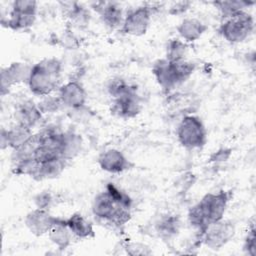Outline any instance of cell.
<instances>
[{"mask_svg":"<svg viewBox=\"0 0 256 256\" xmlns=\"http://www.w3.org/2000/svg\"><path fill=\"white\" fill-rule=\"evenodd\" d=\"M229 199V193L224 190L207 193L190 208L188 212L190 225L202 235L209 224L223 219Z\"/></svg>","mask_w":256,"mask_h":256,"instance_id":"obj_1","label":"cell"},{"mask_svg":"<svg viewBox=\"0 0 256 256\" xmlns=\"http://www.w3.org/2000/svg\"><path fill=\"white\" fill-rule=\"evenodd\" d=\"M62 64L57 58H46L31 66L28 78L30 91L37 96L51 95L60 87Z\"/></svg>","mask_w":256,"mask_h":256,"instance_id":"obj_2","label":"cell"},{"mask_svg":"<svg viewBox=\"0 0 256 256\" xmlns=\"http://www.w3.org/2000/svg\"><path fill=\"white\" fill-rule=\"evenodd\" d=\"M179 143L187 149L201 148L207 141V131L202 120L195 115H185L177 126Z\"/></svg>","mask_w":256,"mask_h":256,"instance_id":"obj_3","label":"cell"},{"mask_svg":"<svg viewBox=\"0 0 256 256\" xmlns=\"http://www.w3.org/2000/svg\"><path fill=\"white\" fill-rule=\"evenodd\" d=\"M253 29V17L244 10L224 19L218 31L226 41L230 43H240L250 36Z\"/></svg>","mask_w":256,"mask_h":256,"instance_id":"obj_4","label":"cell"},{"mask_svg":"<svg viewBox=\"0 0 256 256\" xmlns=\"http://www.w3.org/2000/svg\"><path fill=\"white\" fill-rule=\"evenodd\" d=\"M235 234V225L230 220L221 219L207 226L203 235L202 242L210 249H220L226 245Z\"/></svg>","mask_w":256,"mask_h":256,"instance_id":"obj_5","label":"cell"},{"mask_svg":"<svg viewBox=\"0 0 256 256\" xmlns=\"http://www.w3.org/2000/svg\"><path fill=\"white\" fill-rule=\"evenodd\" d=\"M152 9L150 6L143 5L129 11L124 17L121 32L132 35L141 36L146 33L151 21Z\"/></svg>","mask_w":256,"mask_h":256,"instance_id":"obj_6","label":"cell"},{"mask_svg":"<svg viewBox=\"0 0 256 256\" xmlns=\"http://www.w3.org/2000/svg\"><path fill=\"white\" fill-rule=\"evenodd\" d=\"M58 97L64 107L70 109H80L85 106L87 94L84 87L77 80H71L58 89Z\"/></svg>","mask_w":256,"mask_h":256,"instance_id":"obj_7","label":"cell"},{"mask_svg":"<svg viewBox=\"0 0 256 256\" xmlns=\"http://www.w3.org/2000/svg\"><path fill=\"white\" fill-rule=\"evenodd\" d=\"M60 217H55L48 210L34 208L25 217V225L28 230L36 235L42 236L47 234L52 226L59 220Z\"/></svg>","mask_w":256,"mask_h":256,"instance_id":"obj_8","label":"cell"},{"mask_svg":"<svg viewBox=\"0 0 256 256\" xmlns=\"http://www.w3.org/2000/svg\"><path fill=\"white\" fill-rule=\"evenodd\" d=\"M98 165L108 173L118 174L132 168L133 164L130 160L118 149H107L98 157Z\"/></svg>","mask_w":256,"mask_h":256,"instance_id":"obj_9","label":"cell"},{"mask_svg":"<svg viewBox=\"0 0 256 256\" xmlns=\"http://www.w3.org/2000/svg\"><path fill=\"white\" fill-rule=\"evenodd\" d=\"M31 66L21 62L11 63L1 70V92L2 95L8 93L9 89L18 83L28 82Z\"/></svg>","mask_w":256,"mask_h":256,"instance_id":"obj_10","label":"cell"},{"mask_svg":"<svg viewBox=\"0 0 256 256\" xmlns=\"http://www.w3.org/2000/svg\"><path fill=\"white\" fill-rule=\"evenodd\" d=\"M141 102L135 93L113 99L111 113L119 118H133L141 112Z\"/></svg>","mask_w":256,"mask_h":256,"instance_id":"obj_11","label":"cell"},{"mask_svg":"<svg viewBox=\"0 0 256 256\" xmlns=\"http://www.w3.org/2000/svg\"><path fill=\"white\" fill-rule=\"evenodd\" d=\"M33 135L32 129L15 123L8 129H2L0 135L1 149L11 148L12 150L22 145Z\"/></svg>","mask_w":256,"mask_h":256,"instance_id":"obj_12","label":"cell"},{"mask_svg":"<svg viewBox=\"0 0 256 256\" xmlns=\"http://www.w3.org/2000/svg\"><path fill=\"white\" fill-rule=\"evenodd\" d=\"M43 113L40 111L37 104L31 100H25L16 106L14 111L15 123L34 128L42 119Z\"/></svg>","mask_w":256,"mask_h":256,"instance_id":"obj_13","label":"cell"},{"mask_svg":"<svg viewBox=\"0 0 256 256\" xmlns=\"http://www.w3.org/2000/svg\"><path fill=\"white\" fill-rule=\"evenodd\" d=\"M103 21V23L114 29L122 26L124 17L121 6L116 2H96L93 6Z\"/></svg>","mask_w":256,"mask_h":256,"instance_id":"obj_14","label":"cell"},{"mask_svg":"<svg viewBox=\"0 0 256 256\" xmlns=\"http://www.w3.org/2000/svg\"><path fill=\"white\" fill-rule=\"evenodd\" d=\"M119 207L121 206L117 205L110 194L105 190L95 196L92 202V213L99 220L108 222Z\"/></svg>","mask_w":256,"mask_h":256,"instance_id":"obj_15","label":"cell"},{"mask_svg":"<svg viewBox=\"0 0 256 256\" xmlns=\"http://www.w3.org/2000/svg\"><path fill=\"white\" fill-rule=\"evenodd\" d=\"M152 73L157 83L163 89H171L179 85V82L172 68V65L166 58L160 59L154 63L152 68Z\"/></svg>","mask_w":256,"mask_h":256,"instance_id":"obj_16","label":"cell"},{"mask_svg":"<svg viewBox=\"0 0 256 256\" xmlns=\"http://www.w3.org/2000/svg\"><path fill=\"white\" fill-rule=\"evenodd\" d=\"M207 30V26L196 18H185L177 26V31L184 42H193L199 39Z\"/></svg>","mask_w":256,"mask_h":256,"instance_id":"obj_17","label":"cell"},{"mask_svg":"<svg viewBox=\"0 0 256 256\" xmlns=\"http://www.w3.org/2000/svg\"><path fill=\"white\" fill-rule=\"evenodd\" d=\"M65 223L74 235L80 239L94 237V229L92 223L80 213H74L68 218H65Z\"/></svg>","mask_w":256,"mask_h":256,"instance_id":"obj_18","label":"cell"},{"mask_svg":"<svg viewBox=\"0 0 256 256\" xmlns=\"http://www.w3.org/2000/svg\"><path fill=\"white\" fill-rule=\"evenodd\" d=\"M82 149V138L79 134L72 130L64 131L62 134L60 153L61 157L69 161L76 157Z\"/></svg>","mask_w":256,"mask_h":256,"instance_id":"obj_19","label":"cell"},{"mask_svg":"<svg viewBox=\"0 0 256 256\" xmlns=\"http://www.w3.org/2000/svg\"><path fill=\"white\" fill-rule=\"evenodd\" d=\"M47 234L50 241L58 249H65L70 246L74 237L65 223V218H59V220L52 226Z\"/></svg>","mask_w":256,"mask_h":256,"instance_id":"obj_20","label":"cell"},{"mask_svg":"<svg viewBox=\"0 0 256 256\" xmlns=\"http://www.w3.org/2000/svg\"><path fill=\"white\" fill-rule=\"evenodd\" d=\"M41 145V138L39 132L36 134H33L26 142H24L22 145L19 147L15 148L12 150L11 154V159L13 163L30 159V158H35L36 153Z\"/></svg>","mask_w":256,"mask_h":256,"instance_id":"obj_21","label":"cell"},{"mask_svg":"<svg viewBox=\"0 0 256 256\" xmlns=\"http://www.w3.org/2000/svg\"><path fill=\"white\" fill-rule=\"evenodd\" d=\"M180 219L176 215L162 216L156 223V232L162 239L169 240L176 236L180 230Z\"/></svg>","mask_w":256,"mask_h":256,"instance_id":"obj_22","label":"cell"},{"mask_svg":"<svg viewBox=\"0 0 256 256\" xmlns=\"http://www.w3.org/2000/svg\"><path fill=\"white\" fill-rule=\"evenodd\" d=\"M35 20L36 15L21 13L11 9L8 17L6 19H2V24H6V26L12 30L19 31L32 27Z\"/></svg>","mask_w":256,"mask_h":256,"instance_id":"obj_23","label":"cell"},{"mask_svg":"<svg viewBox=\"0 0 256 256\" xmlns=\"http://www.w3.org/2000/svg\"><path fill=\"white\" fill-rule=\"evenodd\" d=\"M66 160L63 158H54L40 162L39 174L37 180L54 179L58 177L65 169Z\"/></svg>","mask_w":256,"mask_h":256,"instance_id":"obj_24","label":"cell"},{"mask_svg":"<svg viewBox=\"0 0 256 256\" xmlns=\"http://www.w3.org/2000/svg\"><path fill=\"white\" fill-rule=\"evenodd\" d=\"M67 17L72 23L78 26H85L89 23L90 14L89 11L77 2H68L64 3Z\"/></svg>","mask_w":256,"mask_h":256,"instance_id":"obj_25","label":"cell"},{"mask_svg":"<svg viewBox=\"0 0 256 256\" xmlns=\"http://www.w3.org/2000/svg\"><path fill=\"white\" fill-rule=\"evenodd\" d=\"M253 2L246 1H216L213 5L219 10L223 19L229 18L241 11H244L247 7L253 5Z\"/></svg>","mask_w":256,"mask_h":256,"instance_id":"obj_26","label":"cell"},{"mask_svg":"<svg viewBox=\"0 0 256 256\" xmlns=\"http://www.w3.org/2000/svg\"><path fill=\"white\" fill-rule=\"evenodd\" d=\"M40 168V161L36 158H30L26 160H22L16 163H13L12 172L15 175H24L29 176L37 180Z\"/></svg>","mask_w":256,"mask_h":256,"instance_id":"obj_27","label":"cell"},{"mask_svg":"<svg viewBox=\"0 0 256 256\" xmlns=\"http://www.w3.org/2000/svg\"><path fill=\"white\" fill-rule=\"evenodd\" d=\"M187 52V44L186 42L180 39H171L169 40L166 48V59L170 62L179 61L185 59V55Z\"/></svg>","mask_w":256,"mask_h":256,"instance_id":"obj_28","label":"cell"},{"mask_svg":"<svg viewBox=\"0 0 256 256\" xmlns=\"http://www.w3.org/2000/svg\"><path fill=\"white\" fill-rule=\"evenodd\" d=\"M107 90L113 99L136 92V88L122 78H114L110 80Z\"/></svg>","mask_w":256,"mask_h":256,"instance_id":"obj_29","label":"cell"},{"mask_svg":"<svg viewBox=\"0 0 256 256\" xmlns=\"http://www.w3.org/2000/svg\"><path fill=\"white\" fill-rule=\"evenodd\" d=\"M170 62V61H169ZM172 65V68L175 72V75L177 77V80L179 84L185 82L187 79L190 78V76L193 74V72L196 69V66L193 62L187 61L186 59H182L179 61L170 62Z\"/></svg>","mask_w":256,"mask_h":256,"instance_id":"obj_30","label":"cell"},{"mask_svg":"<svg viewBox=\"0 0 256 256\" xmlns=\"http://www.w3.org/2000/svg\"><path fill=\"white\" fill-rule=\"evenodd\" d=\"M110 196L112 197V199L115 201V203L121 207H125L128 209H131L132 206V199L130 198V196L125 193L123 190H121L119 187H117L115 184L113 183H108L106 185V189H105Z\"/></svg>","mask_w":256,"mask_h":256,"instance_id":"obj_31","label":"cell"},{"mask_svg":"<svg viewBox=\"0 0 256 256\" xmlns=\"http://www.w3.org/2000/svg\"><path fill=\"white\" fill-rule=\"evenodd\" d=\"M37 105L43 114L56 112L63 106L58 95L57 96H52V95L44 96V97H42L41 101Z\"/></svg>","mask_w":256,"mask_h":256,"instance_id":"obj_32","label":"cell"},{"mask_svg":"<svg viewBox=\"0 0 256 256\" xmlns=\"http://www.w3.org/2000/svg\"><path fill=\"white\" fill-rule=\"evenodd\" d=\"M11 9L21 13L37 15L38 4L36 1H33V0H18L12 3Z\"/></svg>","mask_w":256,"mask_h":256,"instance_id":"obj_33","label":"cell"},{"mask_svg":"<svg viewBox=\"0 0 256 256\" xmlns=\"http://www.w3.org/2000/svg\"><path fill=\"white\" fill-rule=\"evenodd\" d=\"M256 237H255V227H254V223L251 224L250 228L248 229V232L245 236L244 239V244H243V249L244 251L253 256L255 255V247H256V243H255Z\"/></svg>","mask_w":256,"mask_h":256,"instance_id":"obj_34","label":"cell"},{"mask_svg":"<svg viewBox=\"0 0 256 256\" xmlns=\"http://www.w3.org/2000/svg\"><path fill=\"white\" fill-rule=\"evenodd\" d=\"M52 202H53V197H52L51 193L48 191L39 192L34 197L35 207L39 208V209L48 210L50 208V206L52 205Z\"/></svg>","mask_w":256,"mask_h":256,"instance_id":"obj_35","label":"cell"},{"mask_svg":"<svg viewBox=\"0 0 256 256\" xmlns=\"http://www.w3.org/2000/svg\"><path fill=\"white\" fill-rule=\"evenodd\" d=\"M127 253L130 255H147L150 254V250L143 244L140 243H127L125 246Z\"/></svg>","mask_w":256,"mask_h":256,"instance_id":"obj_36","label":"cell"},{"mask_svg":"<svg viewBox=\"0 0 256 256\" xmlns=\"http://www.w3.org/2000/svg\"><path fill=\"white\" fill-rule=\"evenodd\" d=\"M230 155H231V149H229V148H220L211 155L210 161H212V162H224V161L228 160Z\"/></svg>","mask_w":256,"mask_h":256,"instance_id":"obj_37","label":"cell"},{"mask_svg":"<svg viewBox=\"0 0 256 256\" xmlns=\"http://www.w3.org/2000/svg\"><path fill=\"white\" fill-rule=\"evenodd\" d=\"M191 5V2H186V1H181V2H176L170 7V14H181L184 13L186 10L189 9Z\"/></svg>","mask_w":256,"mask_h":256,"instance_id":"obj_38","label":"cell"}]
</instances>
